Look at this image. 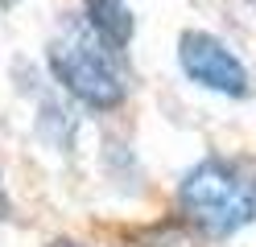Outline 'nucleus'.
Listing matches in <instances>:
<instances>
[{"label": "nucleus", "instance_id": "obj_10", "mask_svg": "<svg viewBox=\"0 0 256 247\" xmlns=\"http://www.w3.org/2000/svg\"><path fill=\"white\" fill-rule=\"evenodd\" d=\"M248 4H252V8H256V0H248Z\"/></svg>", "mask_w": 256, "mask_h": 247}, {"label": "nucleus", "instance_id": "obj_4", "mask_svg": "<svg viewBox=\"0 0 256 247\" xmlns=\"http://www.w3.org/2000/svg\"><path fill=\"white\" fill-rule=\"evenodd\" d=\"M83 21L100 33L108 45H116L120 54L128 49V41H132V33H136V12H132L128 0H83Z\"/></svg>", "mask_w": 256, "mask_h": 247}, {"label": "nucleus", "instance_id": "obj_1", "mask_svg": "<svg viewBox=\"0 0 256 247\" xmlns=\"http://www.w3.org/2000/svg\"><path fill=\"white\" fill-rule=\"evenodd\" d=\"M46 70L62 95L91 111H116L128 99L124 54L83 21V12H66L58 21L46 45Z\"/></svg>", "mask_w": 256, "mask_h": 247}, {"label": "nucleus", "instance_id": "obj_6", "mask_svg": "<svg viewBox=\"0 0 256 247\" xmlns=\"http://www.w3.org/2000/svg\"><path fill=\"white\" fill-rule=\"evenodd\" d=\"M136 247H206L202 239H194L186 227H153V231H145V235L136 239Z\"/></svg>", "mask_w": 256, "mask_h": 247}, {"label": "nucleus", "instance_id": "obj_8", "mask_svg": "<svg viewBox=\"0 0 256 247\" xmlns=\"http://www.w3.org/2000/svg\"><path fill=\"white\" fill-rule=\"evenodd\" d=\"M54 247H87V243H74V239H58Z\"/></svg>", "mask_w": 256, "mask_h": 247}, {"label": "nucleus", "instance_id": "obj_7", "mask_svg": "<svg viewBox=\"0 0 256 247\" xmlns=\"http://www.w3.org/2000/svg\"><path fill=\"white\" fill-rule=\"evenodd\" d=\"M12 214V198H8V190H4V173H0V223H4Z\"/></svg>", "mask_w": 256, "mask_h": 247}, {"label": "nucleus", "instance_id": "obj_5", "mask_svg": "<svg viewBox=\"0 0 256 247\" xmlns=\"http://www.w3.org/2000/svg\"><path fill=\"white\" fill-rule=\"evenodd\" d=\"M34 124H38V136L46 140V144H54L58 153H66V148L74 144V132H78V124H74V115H70V103L62 95H54V91H42V95H34Z\"/></svg>", "mask_w": 256, "mask_h": 247}, {"label": "nucleus", "instance_id": "obj_2", "mask_svg": "<svg viewBox=\"0 0 256 247\" xmlns=\"http://www.w3.org/2000/svg\"><path fill=\"white\" fill-rule=\"evenodd\" d=\"M178 210L202 239H232L256 223V181L228 157H202L178 177Z\"/></svg>", "mask_w": 256, "mask_h": 247}, {"label": "nucleus", "instance_id": "obj_9", "mask_svg": "<svg viewBox=\"0 0 256 247\" xmlns=\"http://www.w3.org/2000/svg\"><path fill=\"white\" fill-rule=\"evenodd\" d=\"M0 4H4V8H12V4H17V0H0Z\"/></svg>", "mask_w": 256, "mask_h": 247}, {"label": "nucleus", "instance_id": "obj_11", "mask_svg": "<svg viewBox=\"0 0 256 247\" xmlns=\"http://www.w3.org/2000/svg\"><path fill=\"white\" fill-rule=\"evenodd\" d=\"M252 181H256V177H252Z\"/></svg>", "mask_w": 256, "mask_h": 247}, {"label": "nucleus", "instance_id": "obj_3", "mask_svg": "<svg viewBox=\"0 0 256 247\" xmlns=\"http://www.w3.org/2000/svg\"><path fill=\"white\" fill-rule=\"evenodd\" d=\"M178 66L194 87L223 95V99H244L252 95V70L236 49L206 29H186L178 37Z\"/></svg>", "mask_w": 256, "mask_h": 247}]
</instances>
